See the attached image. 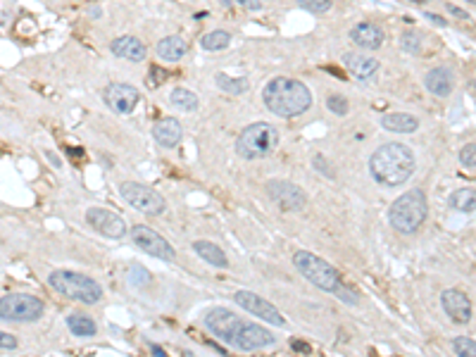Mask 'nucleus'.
Wrapping results in <instances>:
<instances>
[{"label": "nucleus", "mask_w": 476, "mask_h": 357, "mask_svg": "<svg viewBox=\"0 0 476 357\" xmlns=\"http://www.w3.org/2000/svg\"><path fill=\"white\" fill-rule=\"evenodd\" d=\"M415 153L405 143H384L371 153L369 174L381 186H400L415 174Z\"/></svg>", "instance_id": "obj_1"}, {"label": "nucleus", "mask_w": 476, "mask_h": 357, "mask_svg": "<svg viewBox=\"0 0 476 357\" xmlns=\"http://www.w3.org/2000/svg\"><path fill=\"white\" fill-rule=\"evenodd\" d=\"M262 100L272 115L291 119L305 115L312 107V93L303 81L291 79V76H277L265 86Z\"/></svg>", "instance_id": "obj_2"}, {"label": "nucleus", "mask_w": 476, "mask_h": 357, "mask_svg": "<svg viewBox=\"0 0 476 357\" xmlns=\"http://www.w3.org/2000/svg\"><path fill=\"white\" fill-rule=\"evenodd\" d=\"M429 215V203L424 191L412 188L407 193H402L400 198H396V203L388 210V221L396 231L410 236L415 231L422 229V224L426 221Z\"/></svg>", "instance_id": "obj_3"}, {"label": "nucleus", "mask_w": 476, "mask_h": 357, "mask_svg": "<svg viewBox=\"0 0 476 357\" xmlns=\"http://www.w3.org/2000/svg\"><path fill=\"white\" fill-rule=\"evenodd\" d=\"M48 283L65 298H72L76 303L84 305H96L102 298V286L98 281H93L91 277L79 272H69V269H55L50 272Z\"/></svg>", "instance_id": "obj_4"}, {"label": "nucleus", "mask_w": 476, "mask_h": 357, "mask_svg": "<svg viewBox=\"0 0 476 357\" xmlns=\"http://www.w3.org/2000/svg\"><path fill=\"white\" fill-rule=\"evenodd\" d=\"M279 141H281V136H279L277 127H272L269 122L248 124L236 138V153L246 160L267 158L279 148Z\"/></svg>", "instance_id": "obj_5"}, {"label": "nucleus", "mask_w": 476, "mask_h": 357, "mask_svg": "<svg viewBox=\"0 0 476 357\" xmlns=\"http://www.w3.org/2000/svg\"><path fill=\"white\" fill-rule=\"evenodd\" d=\"M293 265L305 279H307L312 286H317L319 291H327V293H338L343 288V281H340V274L336 267H331L327 260L317 257L314 252L307 250H298L293 255Z\"/></svg>", "instance_id": "obj_6"}, {"label": "nucleus", "mask_w": 476, "mask_h": 357, "mask_svg": "<svg viewBox=\"0 0 476 357\" xmlns=\"http://www.w3.org/2000/svg\"><path fill=\"white\" fill-rule=\"evenodd\" d=\"M43 300L29 293H10L0 298V319L5 322H36L43 317Z\"/></svg>", "instance_id": "obj_7"}, {"label": "nucleus", "mask_w": 476, "mask_h": 357, "mask_svg": "<svg viewBox=\"0 0 476 357\" xmlns=\"http://www.w3.org/2000/svg\"><path fill=\"white\" fill-rule=\"evenodd\" d=\"M119 193H122V198L127 200L133 210L143 212V215L158 217L167 210V203H164V198L158 191H153L150 186L136 184V181H124V184H119Z\"/></svg>", "instance_id": "obj_8"}, {"label": "nucleus", "mask_w": 476, "mask_h": 357, "mask_svg": "<svg viewBox=\"0 0 476 357\" xmlns=\"http://www.w3.org/2000/svg\"><path fill=\"white\" fill-rule=\"evenodd\" d=\"M243 324L246 322H243L236 312H231V310H226V307H215L205 314V327H208L210 334L217 336L219 340H224V343L231 345V348H234Z\"/></svg>", "instance_id": "obj_9"}, {"label": "nucleus", "mask_w": 476, "mask_h": 357, "mask_svg": "<svg viewBox=\"0 0 476 357\" xmlns=\"http://www.w3.org/2000/svg\"><path fill=\"white\" fill-rule=\"evenodd\" d=\"M131 241L133 246L138 248V250L148 252V255L158 257V260H164V262H172L174 257H177V252H174V248L169 246L167 238H162L158 234V231H153L150 226H133L131 229Z\"/></svg>", "instance_id": "obj_10"}, {"label": "nucleus", "mask_w": 476, "mask_h": 357, "mask_svg": "<svg viewBox=\"0 0 476 357\" xmlns=\"http://www.w3.org/2000/svg\"><path fill=\"white\" fill-rule=\"evenodd\" d=\"M234 300L238 303V307H243L246 312H250L252 317L262 319V322H267V324H274V327H286V319L281 317V312H279V310L274 307L269 300L257 296V293L238 291L234 296Z\"/></svg>", "instance_id": "obj_11"}, {"label": "nucleus", "mask_w": 476, "mask_h": 357, "mask_svg": "<svg viewBox=\"0 0 476 357\" xmlns=\"http://www.w3.org/2000/svg\"><path fill=\"white\" fill-rule=\"evenodd\" d=\"M267 195L286 212H300L307 205V195L300 186L291 184V181H269Z\"/></svg>", "instance_id": "obj_12"}, {"label": "nucleus", "mask_w": 476, "mask_h": 357, "mask_svg": "<svg viewBox=\"0 0 476 357\" xmlns=\"http://www.w3.org/2000/svg\"><path fill=\"white\" fill-rule=\"evenodd\" d=\"M102 100L117 115H131L133 107L141 100V91L133 89L131 84H110L102 93Z\"/></svg>", "instance_id": "obj_13"}, {"label": "nucleus", "mask_w": 476, "mask_h": 357, "mask_svg": "<svg viewBox=\"0 0 476 357\" xmlns=\"http://www.w3.org/2000/svg\"><path fill=\"white\" fill-rule=\"evenodd\" d=\"M86 221H89L93 229H96L98 234H102L105 238H115V241H119V238L127 236V224H124L122 217H119L117 212H112V210L91 208L89 212H86Z\"/></svg>", "instance_id": "obj_14"}, {"label": "nucleus", "mask_w": 476, "mask_h": 357, "mask_svg": "<svg viewBox=\"0 0 476 357\" xmlns=\"http://www.w3.org/2000/svg\"><path fill=\"white\" fill-rule=\"evenodd\" d=\"M277 343V336L272 334L269 329L260 327V324H250L246 322L238 334L234 348L243 350V353H252V350H262V348H269V345Z\"/></svg>", "instance_id": "obj_15"}, {"label": "nucleus", "mask_w": 476, "mask_h": 357, "mask_svg": "<svg viewBox=\"0 0 476 357\" xmlns=\"http://www.w3.org/2000/svg\"><path fill=\"white\" fill-rule=\"evenodd\" d=\"M441 305L455 324H467L472 319V300L457 288H448L441 293Z\"/></svg>", "instance_id": "obj_16"}, {"label": "nucleus", "mask_w": 476, "mask_h": 357, "mask_svg": "<svg viewBox=\"0 0 476 357\" xmlns=\"http://www.w3.org/2000/svg\"><path fill=\"white\" fill-rule=\"evenodd\" d=\"M153 136L162 148H177L181 143V136H184V129H181L179 119L162 117V119H158V122H155Z\"/></svg>", "instance_id": "obj_17"}, {"label": "nucleus", "mask_w": 476, "mask_h": 357, "mask_svg": "<svg viewBox=\"0 0 476 357\" xmlns=\"http://www.w3.org/2000/svg\"><path fill=\"white\" fill-rule=\"evenodd\" d=\"M424 86H426V91L431 93V96L448 98L455 89V76L448 67H436V69H431L424 76Z\"/></svg>", "instance_id": "obj_18"}, {"label": "nucleus", "mask_w": 476, "mask_h": 357, "mask_svg": "<svg viewBox=\"0 0 476 357\" xmlns=\"http://www.w3.org/2000/svg\"><path fill=\"white\" fill-rule=\"evenodd\" d=\"M110 50L112 55L117 58H124V60H131V62H141L146 60V45L136 39V36H119L110 43Z\"/></svg>", "instance_id": "obj_19"}, {"label": "nucleus", "mask_w": 476, "mask_h": 357, "mask_svg": "<svg viewBox=\"0 0 476 357\" xmlns=\"http://www.w3.org/2000/svg\"><path fill=\"white\" fill-rule=\"evenodd\" d=\"M350 39H353V43H357L365 50H379L381 43H384V31L374 27L371 22H360L350 31Z\"/></svg>", "instance_id": "obj_20"}, {"label": "nucleus", "mask_w": 476, "mask_h": 357, "mask_svg": "<svg viewBox=\"0 0 476 357\" xmlns=\"http://www.w3.org/2000/svg\"><path fill=\"white\" fill-rule=\"evenodd\" d=\"M343 62H345V67H348V72L355 76V79H371V76L379 72V62L371 58V55L345 53Z\"/></svg>", "instance_id": "obj_21"}, {"label": "nucleus", "mask_w": 476, "mask_h": 357, "mask_svg": "<svg viewBox=\"0 0 476 357\" xmlns=\"http://www.w3.org/2000/svg\"><path fill=\"white\" fill-rule=\"evenodd\" d=\"M158 58L164 60V62H179L188 53V43H186L181 36H167L158 43Z\"/></svg>", "instance_id": "obj_22"}, {"label": "nucleus", "mask_w": 476, "mask_h": 357, "mask_svg": "<svg viewBox=\"0 0 476 357\" xmlns=\"http://www.w3.org/2000/svg\"><path fill=\"white\" fill-rule=\"evenodd\" d=\"M381 127L393 133H412L419 129V119L412 115H405V112H391V115L381 119Z\"/></svg>", "instance_id": "obj_23"}, {"label": "nucleus", "mask_w": 476, "mask_h": 357, "mask_svg": "<svg viewBox=\"0 0 476 357\" xmlns=\"http://www.w3.org/2000/svg\"><path fill=\"white\" fill-rule=\"evenodd\" d=\"M193 250L200 255V260H205L212 267H219V269L229 267V260H226L224 250H221L219 246H215V243H210V241H195L193 243Z\"/></svg>", "instance_id": "obj_24"}, {"label": "nucleus", "mask_w": 476, "mask_h": 357, "mask_svg": "<svg viewBox=\"0 0 476 357\" xmlns=\"http://www.w3.org/2000/svg\"><path fill=\"white\" fill-rule=\"evenodd\" d=\"M67 329L74 336H79V338H91V336L98 334L96 322H93L89 314H81V312H74L67 317Z\"/></svg>", "instance_id": "obj_25"}, {"label": "nucleus", "mask_w": 476, "mask_h": 357, "mask_svg": "<svg viewBox=\"0 0 476 357\" xmlns=\"http://www.w3.org/2000/svg\"><path fill=\"white\" fill-rule=\"evenodd\" d=\"M450 208L457 212H474L476 210V191L474 188H459L450 195Z\"/></svg>", "instance_id": "obj_26"}, {"label": "nucleus", "mask_w": 476, "mask_h": 357, "mask_svg": "<svg viewBox=\"0 0 476 357\" xmlns=\"http://www.w3.org/2000/svg\"><path fill=\"white\" fill-rule=\"evenodd\" d=\"M169 100H172L174 107H179V110H184V112L198 110V96L188 89H174L172 96H169Z\"/></svg>", "instance_id": "obj_27"}, {"label": "nucleus", "mask_w": 476, "mask_h": 357, "mask_svg": "<svg viewBox=\"0 0 476 357\" xmlns=\"http://www.w3.org/2000/svg\"><path fill=\"white\" fill-rule=\"evenodd\" d=\"M231 43V34L229 31H210L200 39V45L203 50H210V53H217V50H224L226 45Z\"/></svg>", "instance_id": "obj_28"}, {"label": "nucleus", "mask_w": 476, "mask_h": 357, "mask_svg": "<svg viewBox=\"0 0 476 357\" xmlns=\"http://www.w3.org/2000/svg\"><path fill=\"white\" fill-rule=\"evenodd\" d=\"M215 81H217V86H219L221 91L231 93V96H241V93H246L248 86H250L246 79H231L229 74H217Z\"/></svg>", "instance_id": "obj_29"}, {"label": "nucleus", "mask_w": 476, "mask_h": 357, "mask_svg": "<svg viewBox=\"0 0 476 357\" xmlns=\"http://www.w3.org/2000/svg\"><path fill=\"white\" fill-rule=\"evenodd\" d=\"M400 45L405 53H412V55H419L422 53V36L417 31H405L400 39Z\"/></svg>", "instance_id": "obj_30"}, {"label": "nucleus", "mask_w": 476, "mask_h": 357, "mask_svg": "<svg viewBox=\"0 0 476 357\" xmlns=\"http://www.w3.org/2000/svg\"><path fill=\"white\" fill-rule=\"evenodd\" d=\"M453 350L459 357H476V340L467 338V336H459L453 340Z\"/></svg>", "instance_id": "obj_31"}, {"label": "nucleus", "mask_w": 476, "mask_h": 357, "mask_svg": "<svg viewBox=\"0 0 476 357\" xmlns=\"http://www.w3.org/2000/svg\"><path fill=\"white\" fill-rule=\"evenodd\" d=\"M327 107H329L331 112H334V115L345 117V115H348V110H350V102H348V98H343V96H338V93H334V96H329Z\"/></svg>", "instance_id": "obj_32"}, {"label": "nucleus", "mask_w": 476, "mask_h": 357, "mask_svg": "<svg viewBox=\"0 0 476 357\" xmlns=\"http://www.w3.org/2000/svg\"><path fill=\"white\" fill-rule=\"evenodd\" d=\"M303 10L307 12H314V14H324L331 10V0H296Z\"/></svg>", "instance_id": "obj_33"}, {"label": "nucleus", "mask_w": 476, "mask_h": 357, "mask_svg": "<svg viewBox=\"0 0 476 357\" xmlns=\"http://www.w3.org/2000/svg\"><path fill=\"white\" fill-rule=\"evenodd\" d=\"M459 162L464 167H476V143H467V146L459 150Z\"/></svg>", "instance_id": "obj_34"}, {"label": "nucleus", "mask_w": 476, "mask_h": 357, "mask_svg": "<svg viewBox=\"0 0 476 357\" xmlns=\"http://www.w3.org/2000/svg\"><path fill=\"white\" fill-rule=\"evenodd\" d=\"M129 272L136 274V279H131V281L136 283V286H141V283H148V281H150V274H148L141 265H131V267H129Z\"/></svg>", "instance_id": "obj_35"}, {"label": "nucleus", "mask_w": 476, "mask_h": 357, "mask_svg": "<svg viewBox=\"0 0 476 357\" xmlns=\"http://www.w3.org/2000/svg\"><path fill=\"white\" fill-rule=\"evenodd\" d=\"M231 3L243 10H250V12H257L262 8V0H231Z\"/></svg>", "instance_id": "obj_36"}, {"label": "nucleus", "mask_w": 476, "mask_h": 357, "mask_svg": "<svg viewBox=\"0 0 476 357\" xmlns=\"http://www.w3.org/2000/svg\"><path fill=\"white\" fill-rule=\"evenodd\" d=\"M164 79H167V72H162L160 67H153V69H150V86L162 84Z\"/></svg>", "instance_id": "obj_37"}, {"label": "nucleus", "mask_w": 476, "mask_h": 357, "mask_svg": "<svg viewBox=\"0 0 476 357\" xmlns=\"http://www.w3.org/2000/svg\"><path fill=\"white\" fill-rule=\"evenodd\" d=\"M0 348H5V350H14V348H17V340H14L10 334H5V331H0Z\"/></svg>", "instance_id": "obj_38"}, {"label": "nucleus", "mask_w": 476, "mask_h": 357, "mask_svg": "<svg viewBox=\"0 0 476 357\" xmlns=\"http://www.w3.org/2000/svg\"><path fill=\"white\" fill-rule=\"evenodd\" d=\"M446 8H448V12H450V14H453V17H457V19H469V14H467V12H464V10H462V8H457V5L448 3V5H446Z\"/></svg>", "instance_id": "obj_39"}, {"label": "nucleus", "mask_w": 476, "mask_h": 357, "mask_svg": "<svg viewBox=\"0 0 476 357\" xmlns=\"http://www.w3.org/2000/svg\"><path fill=\"white\" fill-rule=\"evenodd\" d=\"M291 348L296 350V353H303V355H310V353H312V348H310L307 343H303V340H291Z\"/></svg>", "instance_id": "obj_40"}, {"label": "nucleus", "mask_w": 476, "mask_h": 357, "mask_svg": "<svg viewBox=\"0 0 476 357\" xmlns=\"http://www.w3.org/2000/svg\"><path fill=\"white\" fill-rule=\"evenodd\" d=\"M314 164H317V169H322L324 174H327V177H331V172L327 169V160L322 158V155H314V160H312Z\"/></svg>", "instance_id": "obj_41"}, {"label": "nucleus", "mask_w": 476, "mask_h": 357, "mask_svg": "<svg viewBox=\"0 0 476 357\" xmlns=\"http://www.w3.org/2000/svg\"><path fill=\"white\" fill-rule=\"evenodd\" d=\"M426 19H431V22L438 24V27H446V19H443V17H436V14H431V12H426Z\"/></svg>", "instance_id": "obj_42"}, {"label": "nucleus", "mask_w": 476, "mask_h": 357, "mask_svg": "<svg viewBox=\"0 0 476 357\" xmlns=\"http://www.w3.org/2000/svg\"><path fill=\"white\" fill-rule=\"evenodd\" d=\"M150 350H153V355H158V357H162V355H164V350L160 348V345H150Z\"/></svg>", "instance_id": "obj_43"}, {"label": "nucleus", "mask_w": 476, "mask_h": 357, "mask_svg": "<svg viewBox=\"0 0 476 357\" xmlns=\"http://www.w3.org/2000/svg\"><path fill=\"white\" fill-rule=\"evenodd\" d=\"M410 3H419V5H424V3H429V0H410Z\"/></svg>", "instance_id": "obj_44"}, {"label": "nucleus", "mask_w": 476, "mask_h": 357, "mask_svg": "<svg viewBox=\"0 0 476 357\" xmlns=\"http://www.w3.org/2000/svg\"><path fill=\"white\" fill-rule=\"evenodd\" d=\"M467 3H474L476 5V0H467Z\"/></svg>", "instance_id": "obj_45"}]
</instances>
